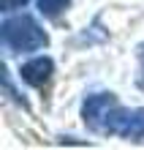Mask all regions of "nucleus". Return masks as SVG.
Returning a JSON list of instances; mask_svg holds the SVG:
<instances>
[{
	"instance_id": "f257e3e1",
	"label": "nucleus",
	"mask_w": 144,
	"mask_h": 150,
	"mask_svg": "<svg viewBox=\"0 0 144 150\" xmlns=\"http://www.w3.org/2000/svg\"><path fill=\"white\" fill-rule=\"evenodd\" d=\"M0 36H3V44L11 52H35V49H44L49 44V36L27 14L6 19L3 28H0Z\"/></svg>"
},
{
	"instance_id": "f03ea898",
	"label": "nucleus",
	"mask_w": 144,
	"mask_h": 150,
	"mask_svg": "<svg viewBox=\"0 0 144 150\" xmlns=\"http://www.w3.org/2000/svg\"><path fill=\"white\" fill-rule=\"evenodd\" d=\"M103 134H117L122 139H133V142H144V109H122L120 104L109 115Z\"/></svg>"
},
{
	"instance_id": "7ed1b4c3",
	"label": "nucleus",
	"mask_w": 144,
	"mask_h": 150,
	"mask_svg": "<svg viewBox=\"0 0 144 150\" xmlns=\"http://www.w3.org/2000/svg\"><path fill=\"white\" fill-rule=\"evenodd\" d=\"M117 107V98L114 93H95V96H87L84 104H82V117L84 123L93 131L103 134L106 131V123H109V115L114 112Z\"/></svg>"
},
{
	"instance_id": "20e7f679",
	"label": "nucleus",
	"mask_w": 144,
	"mask_h": 150,
	"mask_svg": "<svg viewBox=\"0 0 144 150\" xmlns=\"http://www.w3.org/2000/svg\"><path fill=\"white\" fill-rule=\"evenodd\" d=\"M52 60L49 57H33V60H27V63L22 66V79L27 85H33V87H44L49 82V76H52Z\"/></svg>"
},
{
	"instance_id": "39448f33",
	"label": "nucleus",
	"mask_w": 144,
	"mask_h": 150,
	"mask_svg": "<svg viewBox=\"0 0 144 150\" xmlns=\"http://www.w3.org/2000/svg\"><path fill=\"white\" fill-rule=\"evenodd\" d=\"M0 6H3V11H16V8L27 6V0H0Z\"/></svg>"
},
{
	"instance_id": "423d86ee",
	"label": "nucleus",
	"mask_w": 144,
	"mask_h": 150,
	"mask_svg": "<svg viewBox=\"0 0 144 150\" xmlns=\"http://www.w3.org/2000/svg\"><path fill=\"white\" fill-rule=\"evenodd\" d=\"M139 60H141V71H139V87L144 90V44H141V49H139Z\"/></svg>"
}]
</instances>
